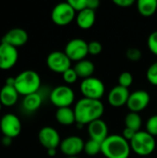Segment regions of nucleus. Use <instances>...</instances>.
Here are the masks:
<instances>
[{"label":"nucleus","instance_id":"obj_26","mask_svg":"<svg viewBox=\"0 0 157 158\" xmlns=\"http://www.w3.org/2000/svg\"><path fill=\"white\" fill-rule=\"evenodd\" d=\"M132 82H133V76L129 71L122 72L118 77V85L124 88L129 89V87L132 84Z\"/></svg>","mask_w":157,"mask_h":158},{"label":"nucleus","instance_id":"obj_8","mask_svg":"<svg viewBox=\"0 0 157 158\" xmlns=\"http://www.w3.org/2000/svg\"><path fill=\"white\" fill-rule=\"evenodd\" d=\"M21 121L18 116L12 113L4 115L0 119V131L5 137L14 139L21 132Z\"/></svg>","mask_w":157,"mask_h":158},{"label":"nucleus","instance_id":"obj_22","mask_svg":"<svg viewBox=\"0 0 157 158\" xmlns=\"http://www.w3.org/2000/svg\"><path fill=\"white\" fill-rule=\"evenodd\" d=\"M43 104V97L38 93L31 94L23 97L22 100V106L28 112H34L40 108Z\"/></svg>","mask_w":157,"mask_h":158},{"label":"nucleus","instance_id":"obj_39","mask_svg":"<svg viewBox=\"0 0 157 158\" xmlns=\"http://www.w3.org/2000/svg\"><path fill=\"white\" fill-rule=\"evenodd\" d=\"M68 158H78L77 156H68Z\"/></svg>","mask_w":157,"mask_h":158},{"label":"nucleus","instance_id":"obj_3","mask_svg":"<svg viewBox=\"0 0 157 158\" xmlns=\"http://www.w3.org/2000/svg\"><path fill=\"white\" fill-rule=\"evenodd\" d=\"M40 75L31 69L23 70L14 78V87L19 95H29L38 93L41 88Z\"/></svg>","mask_w":157,"mask_h":158},{"label":"nucleus","instance_id":"obj_7","mask_svg":"<svg viewBox=\"0 0 157 158\" xmlns=\"http://www.w3.org/2000/svg\"><path fill=\"white\" fill-rule=\"evenodd\" d=\"M75 16L76 11L68 1L56 5L51 12L52 21L57 26H67L70 24L75 19Z\"/></svg>","mask_w":157,"mask_h":158},{"label":"nucleus","instance_id":"obj_1","mask_svg":"<svg viewBox=\"0 0 157 158\" xmlns=\"http://www.w3.org/2000/svg\"><path fill=\"white\" fill-rule=\"evenodd\" d=\"M74 112L76 123L84 126L89 125L94 120L100 119L105 112V106L101 100L83 97L76 103Z\"/></svg>","mask_w":157,"mask_h":158},{"label":"nucleus","instance_id":"obj_14","mask_svg":"<svg viewBox=\"0 0 157 158\" xmlns=\"http://www.w3.org/2000/svg\"><path fill=\"white\" fill-rule=\"evenodd\" d=\"M84 142L79 136H69L60 143L61 152L68 156H77L84 150Z\"/></svg>","mask_w":157,"mask_h":158},{"label":"nucleus","instance_id":"obj_21","mask_svg":"<svg viewBox=\"0 0 157 158\" xmlns=\"http://www.w3.org/2000/svg\"><path fill=\"white\" fill-rule=\"evenodd\" d=\"M56 119L61 125H64V126L72 125L74 122H76L74 109L70 107L57 108L56 112Z\"/></svg>","mask_w":157,"mask_h":158},{"label":"nucleus","instance_id":"obj_10","mask_svg":"<svg viewBox=\"0 0 157 158\" xmlns=\"http://www.w3.org/2000/svg\"><path fill=\"white\" fill-rule=\"evenodd\" d=\"M46 65L52 71L63 74L71 68V60L65 52L53 51L46 57Z\"/></svg>","mask_w":157,"mask_h":158},{"label":"nucleus","instance_id":"obj_15","mask_svg":"<svg viewBox=\"0 0 157 158\" xmlns=\"http://www.w3.org/2000/svg\"><path fill=\"white\" fill-rule=\"evenodd\" d=\"M28 32L22 28H13L9 30L1 40V43L7 44L13 47H21L28 42Z\"/></svg>","mask_w":157,"mask_h":158},{"label":"nucleus","instance_id":"obj_4","mask_svg":"<svg viewBox=\"0 0 157 158\" xmlns=\"http://www.w3.org/2000/svg\"><path fill=\"white\" fill-rule=\"evenodd\" d=\"M130 144L135 154L141 156H147L155 151L156 142L155 137L146 131H140L130 142Z\"/></svg>","mask_w":157,"mask_h":158},{"label":"nucleus","instance_id":"obj_25","mask_svg":"<svg viewBox=\"0 0 157 158\" xmlns=\"http://www.w3.org/2000/svg\"><path fill=\"white\" fill-rule=\"evenodd\" d=\"M83 151L87 156H94L98 155L99 153H101L102 143L99 142H96L94 140L90 139L84 143V150Z\"/></svg>","mask_w":157,"mask_h":158},{"label":"nucleus","instance_id":"obj_32","mask_svg":"<svg viewBox=\"0 0 157 158\" xmlns=\"http://www.w3.org/2000/svg\"><path fill=\"white\" fill-rule=\"evenodd\" d=\"M76 12H81L88 8V0H68Z\"/></svg>","mask_w":157,"mask_h":158},{"label":"nucleus","instance_id":"obj_5","mask_svg":"<svg viewBox=\"0 0 157 158\" xmlns=\"http://www.w3.org/2000/svg\"><path fill=\"white\" fill-rule=\"evenodd\" d=\"M49 98L51 103L57 108L70 107L75 100V93L68 85H59L51 91Z\"/></svg>","mask_w":157,"mask_h":158},{"label":"nucleus","instance_id":"obj_18","mask_svg":"<svg viewBox=\"0 0 157 158\" xmlns=\"http://www.w3.org/2000/svg\"><path fill=\"white\" fill-rule=\"evenodd\" d=\"M19 93L13 85L5 84L0 90V103L2 106L10 107L17 104L19 100Z\"/></svg>","mask_w":157,"mask_h":158},{"label":"nucleus","instance_id":"obj_12","mask_svg":"<svg viewBox=\"0 0 157 158\" xmlns=\"http://www.w3.org/2000/svg\"><path fill=\"white\" fill-rule=\"evenodd\" d=\"M39 143L46 149H56L61 143L60 135L58 131L49 126L42 128L38 133Z\"/></svg>","mask_w":157,"mask_h":158},{"label":"nucleus","instance_id":"obj_33","mask_svg":"<svg viewBox=\"0 0 157 158\" xmlns=\"http://www.w3.org/2000/svg\"><path fill=\"white\" fill-rule=\"evenodd\" d=\"M103 50V45L98 41H92L88 43V52L92 56L99 55Z\"/></svg>","mask_w":157,"mask_h":158},{"label":"nucleus","instance_id":"obj_36","mask_svg":"<svg viewBox=\"0 0 157 158\" xmlns=\"http://www.w3.org/2000/svg\"><path fill=\"white\" fill-rule=\"evenodd\" d=\"M100 6L99 0H88V8L92 10H96Z\"/></svg>","mask_w":157,"mask_h":158},{"label":"nucleus","instance_id":"obj_24","mask_svg":"<svg viewBox=\"0 0 157 158\" xmlns=\"http://www.w3.org/2000/svg\"><path fill=\"white\" fill-rule=\"evenodd\" d=\"M142 123L143 120L139 113L130 112L125 117V128L131 129L136 132L141 131Z\"/></svg>","mask_w":157,"mask_h":158},{"label":"nucleus","instance_id":"obj_23","mask_svg":"<svg viewBox=\"0 0 157 158\" xmlns=\"http://www.w3.org/2000/svg\"><path fill=\"white\" fill-rule=\"evenodd\" d=\"M137 9L143 17H151L157 10V0H138Z\"/></svg>","mask_w":157,"mask_h":158},{"label":"nucleus","instance_id":"obj_16","mask_svg":"<svg viewBox=\"0 0 157 158\" xmlns=\"http://www.w3.org/2000/svg\"><path fill=\"white\" fill-rule=\"evenodd\" d=\"M130 94V93L128 88H124L120 85H117L109 92L107 96V101L109 105L114 107H121L127 105Z\"/></svg>","mask_w":157,"mask_h":158},{"label":"nucleus","instance_id":"obj_2","mask_svg":"<svg viewBox=\"0 0 157 158\" xmlns=\"http://www.w3.org/2000/svg\"><path fill=\"white\" fill-rule=\"evenodd\" d=\"M130 151V142L122 135H109L102 143L101 153L106 158H129Z\"/></svg>","mask_w":157,"mask_h":158},{"label":"nucleus","instance_id":"obj_9","mask_svg":"<svg viewBox=\"0 0 157 158\" xmlns=\"http://www.w3.org/2000/svg\"><path fill=\"white\" fill-rule=\"evenodd\" d=\"M64 52L71 61L79 62L85 59L88 52V43L81 38H74L68 42Z\"/></svg>","mask_w":157,"mask_h":158},{"label":"nucleus","instance_id":"obj_13","mask_svg":"<svg viewBox=\"0 0 157 158\" xmlns=\"http://www.w3.org/2000/svg\"><path fill=\"white\" fill-rule=\"evenodd\" d=\"M150 94L144 90H138L130 94L127 106L130 112L140 113L144 110L150 104Z\"/></svg>","mask_w":157,"mask_h":158},{"label":"nucleus","instance_id":"obj_31","mask_svg":"<svg viewBox=\"0 0 157 158\" xmlns=\"http://www.w3.org/2000/svg\"><path fill=\"white\" fill-rule=\"evenodd\" d=\"M147 45L149 50L154 54L157 56V31H153L147 40Z\"/></svg>","mask_w":157,"mask_h":158},{"label":"nucleus","instance_id":"obj_40","mask_svg":"<svg viewBox=\"0 0 157 158\" xmlns=\"http://www.w3.org/2000/svg\"><path fill=\"white\" fill-rule=\"evenodd\" d=\"M2 106H2V104L0 103V111H1V109H2Z\"/></svg>","mask_w":157,"mask_h":158},{"label":"nucleus","instance_id":"obj_38","mask_svg":"<svg viewBox=\"0 0 157 158\" xmlns=\"http://www.w3.org/2000/svg\"><path fill=\"white\" fill-rule=\"evenodd\" d=\"M47 154L49 156H55L56 154V149H49L47 150Z\"/></svg>","mask_w":157,"mask_h":158},{"label":"nucleus","instance_id":"obj_11","mask_svg":"<svg viewBox=\"0 0 157 158\" xmlns=\"http://www.w3.org/2000/svg\"><path fill=\"white\" fill-rule=\"evenodd\" d=\"M19 52L18 48L13 47L7 44H0V69H11L18 62Z\"/></svg>","mask_w":157,"mask_h":158},{"label":"nucleus","instance_id":"obj_20","mask_svg":"<svg viewBox=\"0 0 157 158\" xmlns=\"http://www.w3.org/2000/svg\"><path fill=\"white\" fill-rule=\"evenodd\" d=\"M74 69L78 75L79 78L87 79L90 77H93V74L95 70L94 64L88 59H82L76 63Z\"/></svg>","mask_w":157,"mask_h":158},{"label":"nucleus","instance_id":"obj_37","mask_svg":"<svg viewBox=\"0 0 157 158\" xmlns=\"http://www.w3.org/2000/svg\"><path fill=\"white\" fill-rule=\"evenodd\" d=\"M2 143H3V145H5V146H9V145L12 143V139L4 136L3 139H2Z\"/></svg>","mask_w":157,"mask_h":158},{"label":"nucleus","instance_id":"obj_17","mask_svg":"<svg viewBox=\"0 0 157 158\" xmlns=\"http://www.w3.org/2000/svg\"><path fill=\"white\" fill-rule=\"evenodd\" d=\"M87 130L90 139L99 142L101 143L109 136L107 124L101 118L90 123L88 125Z\"/></svg>","mask_w":157,"mask_h":158},{"label":"nucleus","instance_id":"obj_35","mask_svg":"<svg viewBox=\"0 0 157 158\" xmlns=\"http://www.w3.org/2000/svg\"><path fill=\"white\" fill-rule=\"evenodd\" d=\"M113 3L121 7H129L134 4V0H113Z\"/></svg>","mask_w":157,"mask_h":158},{"label":"nucleus","instance_id":"obj_34","mask_svg":"<svg viewBox=\"0 0 157 158\" xmlns=\"http://www.w3.org/2000/svg\"><path fill=\"white\" fill-rule=\"evenodd\" d=\"M137 132L136 131H134L133 130H131V129H129V128H125L124 130H123V132H122V136L128 141V142H130L132 139H133V137L135 136V134H136Z\"/></svg>","mask_w":157,"mask_h":158},{"label":"nucleus","instance_id":"obj_19","mask_svg":"<svg viewBox=\"0 0 157 158\" xmlns=\"http://www.w3.org/2000/svg\"><path fill=\"white\" fill-rule=\"evenodd\" d=\"M95 19H96L95 11L86 8L81 12H78L76 16V22L81 29L87 30L93 27V25L95 22Z\"/></svg>","mask_w":157,"mask_h":158},{"label":"nucleus","instance_id":"obj_6","mask_svg":"<svg viewBox=\"0 0 157 158\" xmlns=\"http://www.w3.org/2000/svg\"><path fill=\"white\" fill-rule=\"evenodd\" d=\"M80 90L84 98L101 100L105 94V86L100 79L90 77L82 80L80 85Z\"/></svg>","mask_w":157,"mask_h":158},{"label":"nucleus","instance_id":"obj_27","mask_svg":"<svg viewBox=\"0 0 157 158\" xmlns=\"http://www.w3.org/2000/svg\"><path fill=\"white\" fill-rule=\"evenodd\" d=\"M146 78L151 84L157 86V61L150 65V67L148 68L146 72Z\"/></svg>","mask_w":157,"mask_h":158},{"label":"nucleus","instance_id":"obj_28","mask_svg":"<svg viewBox=\"0 0 157 158\" xmlns=\"http://www.w3.org/2000/svg\"><path fill=\"white\" fill-rule=\"evenodd\" d=\"M146 131L154 137L157 136V115H154L148 118L146 122Z\"/></svg>","mask_w":157,"mask_h":158},{"label":"nucleus","instance_id":"obj_30","mask_svg":"<svg viewBox=\"0 0 157 158\" xmlns=\"http://www.w3.org/2000/svg\"><path fill=\"white\" fill-rule=\"evenodd\" d=\"M126 56H127V58L129 60H130L132 62H137L142 58L143 54H142V51L139 48L131 47V48H129L126 51Z\"/></svg>","mask_w":157,"mask_h":158},{"label":"nucleus","instance_id":"obj_29","mask_svg":"<svg viewBox=\"0 0 157 158\" xmlns=\"http://www.w3.org/2000/svg\"><path fill=\"white\" fill-rule=\"evenodd\" d=\"M62 77H63L64 81L67 84H72V83L76 82L78 78H79L77 73H76V71H75V69H74V68H70L68 70H66L62 74Z\"/></svg>","mask_w":157,"mask_h":158}]
</instances>
